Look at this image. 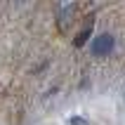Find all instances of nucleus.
Here are the masks:
<instances>
[{
	"mask_svg": "<svg viewBox=\"0 0 125 125\" xmlns=\"http://www.w3.org/2000/svg\"><path fill=\"white\" fill-rule=\"evenodd\" d=\"M113 45H116V38H113L111 33H99L97 38L92 40V54L94 57H106L113 50Z\"/></svg>",
	"mask_w": 125,
	"mask_h": 125,
	"instance_id": "nucleus-1",
	"label": "nucleus"
},
{
	"mask_svg": "<svg viewBox=\"0 0 125 125\" xmlns=\"http://www.w3.org/2000/svg\"><path fill=\"white\" fill-rule=\"evenodd\" d=\"M71 125H87V120L80 118V116H73V118H71Z\"/></svg>",
	"mask_w": 125,
	"mask_h": 125,
	"instance_id": "nucleus-3",
	"label": "nucleus"
},
{
	"mask_svg": "<svg viewBox=\"0 0 125 125\" xmlns=\"http://www.w3.org/2000/svg\"><path fill=\"white\" fill-rule=\"evenodd\" d=\"M90 35H92V26H85L83 31H80V33L73 38V45H76V47H83L85 42L90 40Z\"/></svg>",
	"mask_w": 125,
	"mask_h": 125,
	"instance_id": "nucleus-2",
	"label": "nucleus"
}]
</instances>
